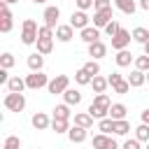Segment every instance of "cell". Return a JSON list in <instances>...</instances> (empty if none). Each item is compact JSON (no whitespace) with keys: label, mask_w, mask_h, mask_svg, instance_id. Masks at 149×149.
Masks as SVG:
<instances>
[{"label":"cell","mask_w":149,"mask_h":149,"mask_svg":"<svg viewBox=\"0 0 149 149\" xmlns=\"http://www.w3.org/2000/svg\"><path fill=\"white\" fill-rule=\"evenodd\" d=\"M109 21H114L112 9H105V12H93V26H95V28H105Z\"/></svg>","instance_id":"obj_10"},{"label":"cell","mask_w":149,"mask_h":149,"mask_svg":"<svg viewBox=\"0 0 149 149\" xmlns=\"http://www.w3.org/2000/svg\"><path fill=\"white\" fill-rule=\"evenodd\" d=\"M147 149H149V142H147Z\"/></svg>","instance_id":"obj_52"},{"label":"cell","mask_w":149,"mask_h":149,"mask_svg":"<svg viewBox=\"0 0 149 149\" xmlns=\"http://www.w3.org/2000/svg\"><path fill=\"white\" fill-rule=\"evenodd\" d=\"M81 40H84L86 44L100 42V30H98L95 26H88V28H84V30H81Z\"/></svg>","instance_id":"obj_13"},{"label":"cell","mask_w":149,"mask_h":149,"mask_svg":"<svg viewBox=\"0 0 149 149\" xmlns=\"http://www.w3.org/2000/svg\"><path fill=\"white\" fill-rule=\"evenodd\" d=\"M2 102H5V107H7L9 112H23V107H26L23 93H7Z\"/></svg>","instance_id":"obj_4"},{"label":"cell","mask_w":149,"mask_h":149,"mask_svg":"<svg viewBox=\"0 0 149 149\" xmlns=\"http://www.w3.org/2000/svg\"><path fill=\"white\" fill-rule=\"evenodd\" d=\"M68 88H70V77H68V74H56V77L49 81V86H47V91H49L51 95H58V93L63 95Z\"/></svg>","instance_id":"obj_3"},{"label":"cell","mask_w":149,"mask_h":149,"mask_svg":"<svg viewBox=\"0 0 149 149\" xmlns=\"http://www.w3.org/2000/svg\"><path fill=\"white\" fill-rule=\"evenodd\" d=\"M28 68L33 70V72H42V68H44V56L42 54H30L28 56Z\"/></svg>","instance_id":"obj_15"},{"label":"cell","mask_w":149,"mask_h":149,"mask_svg":"<svg viewBox=\"0 0 149 149\" xmlns=\"http://www.w3.org/2000/svg\"><path fill=\"white\" fill-rule=\"evenodd\" d=\"M135 137H137L140 142H149V123H140V126L135 128Z\"/></svg>","instance_id":"obj_32"},{"label":"cell","mask_w":149,"mask_h":149,"mask_svg":"<svg viewBox=\"0 0 149 149\" xmlns=\"http://www.w3.org/2000/svg\"><path fill=\"white\" fill-rule=\"evenodd\" d=\"M14 63H16V58H14L12 54H2V56H0V68H5V70H9V68H12Z\"/></svg>","instance_id":"obj_36"},{"label":"cell","mask_w":149,"mask_h":149,"mask_svg":"<svg viewBox=\"0 0 149 149\" xmlns=\"http://www.w3.org/2000/svg\"><path fill=\"white\" fill-rule=\"evenodd\" d=\"M128 130H130V123H128L126 119L114 121V133H116V135H128Z\"/></svg>","instance_id":"obj_33"},{"label":"cell","mask_w":149,"mask_h":149,"mask_svg":"<svg viewBox=\"0 0 149 149\" xmlns=\"http://www.w3.org/2000/svg\"><path fill=\"white\" fill-rule=\"evenodd\" d=\"M107 81H109V86L114 88L116 84H121V81H123V77H121V72H112V74L107 77Z\"/></svg>","instance_id":"obj_41"},{"label":"cell","mask_w":149,"mask_h":149,"mask_svg":"<svg viewBox=\"0 0 149 149\" xmlns=\"http://www.w3.org/2000/svg\"><path fill=\"white\" fill-rule=\"evenodd\" d=\"M84 70H86V72H88L91 77H98V74H100V65H98V63H95L93 58L84 63Z\"/></svg>","instance_id":"obj_35"},{"label":"cell","mask_w":149,"mask_h":149,"mask_svg":"<svg viewBox=\"0 0 149 149\" xmlns=\"http://www.w3.org/2000/svg\"><path fill=\"white\" fill-rule=\"evenodd\" d=\"M91 86H93V91L95 93H105V88L109 86V81H107V77H93V81H91Z\"/></svg>","instance_id":"obj_28"},{"label":"cell","mask_w":149,"mask_h":149,"mask_svg":"<svg viewBox=\"0 0 149 149\" xmlns=\"http://www.w3.org/2000/svg\"><path fill=\"white\" fill-rule=\"evenodd\" d=\"M130 88H133V86L128 84V79H123L121 84H116V86H114V93H119V95H126V93H128Z\"/></svg>","instance_id":"obj_39"},{"label":"cell","mask_w":149,"mask_h":149,"mask_svg":"<svg viewBox=\"0 0 149 149\" xmlns=\"http://www.w3.org/2000/svg\"><path fill=\"white\" fill-rule=\"evenodd\" d=\"M70 26L77 28V30L88 28V16H86V12H72V16H70Z\"/></svg>","instance_id":"obj_11"},{"label":"cell","mask_w":149,"mask_h":149,"mask_svg":"<svg viewBox=\"0 0 149 149\" xmlns=\"http://www.w3.org/2000/svg\"><path fill=\"white\" fill-rule=\"evenodd\" d=\"M130 40H133V33H128L126 28H121L114 37H112V49H116V51H121V49H126L128 44H130Z\"/></svg>","instance_id":"obj_6"},{"label":"cell","mask_w":149,"mask_h":149,"mask_svg":"<svg viewBox=\"0 0 149 149\" xmlns=\"http://www.w3.org/2000/svg\"><path fill=\"white\" fill-rule=\"evenodd\" d=\"M63 98H65V105H79V102H81V91L68 88V91L63 93Z\"/></svg>","instance_id":"obj_25"},{"label":"cell","mask_w":149,"mask_h":149,"mask_svg":"<svg viewBox=\"0 0 149 149\" xmlns=\"http://www.w3.org/2000/svg\"><path fill=\"white\" fill-rule=\"evenodd\" d=\"M93 9H95V12H105V9H112V0H95V2H93Z\"/></svg>","instance_id":"obj_40"},{"label":"cell","mask_w":149,"mask_h":149,"mask_svg":"<svg viewBox=\"0 0 149 149\" xmlns=\"http://www.w3.org/2000/svg\"><path fill=\"white\" fill-rule=\"evenodd\" d=\"M72 37H74V28H72L70 23H63V26L56 28V40H61V42H70Z\"/></svg>","instance_id":"obj_12"},{"label":"cell","mask_w":149,"mask_h":149,"mask_svg":"<svg viewBox=\"0 0 149 149\" xmlns=\"http://www.w3.org/2000/svg\"><path fill=\"white\" fill-rule=\"evenodd\" d=\"M40 37H54V28H49V26H40Z\"/></svg>","instance_id":"obj_44"},{"label":"cell","mask_w":149,"mask_h":149,"mask_svg":"<svg viewBox=\"0 0 149 149\" xmlns=\"http://www.w3.org/2000/svg\"><path fill=\"white\" fill-rule=\"evenodd\" d=\"M74 2H77L79 12H86L88 7H93V2H95V0H74Z\"/></svg>","instance_id":"obj_42"},{"label":"cell","mask_w":149,"mask_h":149,"mask_svg":"<svg viewBox=\"0 0 149 149\" xmlns=\"http://www.w3.org/2000/svg\"><path fill=\"white\" fill-rule=\"evenodd\" d=\"M30 123H33L35 130H47V128H51V121H49V116H47L44 112H35L33 119H30Z\"/></svg>","instance_id":"obj_9"},{"label":"cell","mask_w":149,"mask_h":149,"mask_svg":"<svg viewBox=\"0 0 149 149\" xmlns=\"http://www.w3.org/2000/svg\"><path fill=\"white\" fill-rule=\"evenodd\" d=\"M142 47H144V54L149 56V42H147V44H142Z\"/></svg>","instance_id":"obj_48"},{"label":"cell","mask_w":149,"mask_h":149,"mask_svg":"<svg viewBox=\"0 0 149 149\" xmlns=\"http://www.w3.org/2000/svg\"><path fill=\"white\" fill-rule=\"evenodd\" d=\"M33 2H35V5H44L47 0H33Z\"/></svg>","instance_id":"obj_50"},{"label":"cell","mask_w":149,"mask_h":149,"mask_svg":"<svg viewBox=\"0 0 149 149\" xmlns=\"http://www.w3.org/2000/svg\"><path fill=\"white\" fill-rule=\"evenodd\" d=\"M0 16H2V19H0V30H2V33H9L14 16H12V12H9V7H7L5 2H0Z\"/></svg>","instance_id":"obj_8"},{"label":"cell","mask_w":149,"mask_h":149,"mask_svg":"<svg viewBox=\"0 0 149 149\" xmlns=\"http://www.w3.org/2000/svg\"><path fill=\"white\" fill-rule=\"evenodd\" d=\"M49 81H51V79H47L44 72H30V74L26 77V86L33 88V91H37V88H42V86H49Z\"/></svg>","instance_id":"obj_5"},{"label":"cell","mask_w":149,"mask_h":149,"mask_svg":"<svg viewBox=\"0 0 149 149\" xmlns=\"http://www.w3.org/2000/svg\"><path fill=\"white\" fill-rule=\"evenodd\" d=\"M23 88H28V86H26V79H21V77H12L7 81V91L9 93H21Z\"/></svg>","instance_id":"obj_22"},{"label":"cell","mask_w":149,"mask_h":149,"mask_svg":"<svg viewBox=\"0 0 149 149\" xmlns=\"http://www.w3.org/2000/svg\"><path fill=\"white\" fill-rule=\"evenodd\" d=\"M72 126H70V121H63V119H51V130L54 133H68Z\"/></svg>","instance_id":"obj_29"},{"label":"cell","mask_w":149,"mask_h":149,"mask_svg":"<svg viewBox=\"0 0 149 149\" xmlns=\"http://www.w3.org/2000/svg\"><path fill=\"white\" fill-rule=\"evenodd\" d=\"M119 30H121V26H119V21H109V23L105 26V33H107L109 37H114V35H116Z\"/></svg>","instance_id":"obj_38"},{"label":"cell","mask_w":149,"mask_h":149,"mask_svg":"<svg viewBox=\"0 0 149 149\" xmlns=\"http://www.w3.org/2000/svg\"><path fill=\"white\" fill-rule=\"evenodd\" d=\"M107 54V44H102V42H93V44H88V56L95 61V58H102Z\"/></svg>","instance_id":"obj_18"},{"label":"cell","mask_w":149,"mask_h":149,"mask_svg":"<svg viewBox=\"0 0 149 149\" xmlns=\"http://www.w3.org/2000/svg\"><path fill=\"white\" fill-rule=\"evenodd\" d=\"M114 61H116V65H119V68H128V65H130L135 58H133V54H130L128 49H121V51H116Z\"/></svg>","instance_id":"obj_14"},{"label":"cell","mask_w":149,"mask_h":149,"mask_svg":"<svg viewBox=\"0 0 149 149\" xmlns=\"http://www.w3.org/2000/svg\"><path fill=\"white\" fill-rule=\"evenodd\" d=\"M147 81V72H140V70H133L130 74H128V84L133 86V88H137V86H142Z\"/></svg>","instance_id":"obj_21"},{"label":"cell","mask_w":149,"mask_h":149,"mask_svg":"<svg viewBox=\"0 0 149 149\" xmlns=\"http://www.w3.org/2000/svg\"><path fill=\"white\" fill-rule=\"evenodd\" d=\"M135 70H140V72H149V56H147V54L135 58Z\"/></svg>","instance_id":"obj_34"},{"label":"cell","mask_w":149,"mask_h":149,"mask_svg":"<svg viewBox=\"0 0 149 149\" xmlns=\"http://www.w3.org/2000/svg\"><path fill=\"white\" fill-rule=\"evenodd\" d=\"M51 49H54V37H40L37 40V54L47 56V54H51Z\"/></svg>","instance_id":"obj_20"},{"label":"cell","mask_w":149,"mask_h":149,"mask_svg":"<svg viewBox=\"0 0 149 149\" xmlns=\"http://www.w3.org/2000/svg\"><path fill=\"white\" fill-rule=\"evenodd\" d=\"M114 7L121 9L123 14H135V9H137L135 0H114Z\"/></svg>","instance_id":"obj_24"},{"label":"cell","mask_w":149,"mask_h":149,"mask_svg":"<svg viewBox=\"0 0 149 149\" xmlns=\"http://www.w3.org/2000/svg\"><path fill=\"white\" fill-rule=\"evenodd\" d=\"M112 137L109 135H105V133H98V135H93V149H109L112 147Z\"/></svg>","instance_id":"obj_17"},{"label":"cell","mask_w":149,"mask_h":149,"mask_svg":"<svg viewBox=\"0 0 149 149\" xmlns=\"http://www.w3.org/2000/svg\"><path fill=\"white\" fill-rule=\"evenodd\" d=\"M126 105H121V102H114L112 107H109V119H114V121H121V119H126Z\"/></svg>","instance_id":"obj_23"},{"label":"cell","mask_w":149,"mask_h":149,"mask_svg":"<svg viewBox=\"0 0 149 149\" xmlns=\"http://www.w3.org/2000/svg\"><path fill=\"white\" fill-rule=\"evenodd\" d=\"M147 81H149V72H147Z\"/></svg>","instance_id":"obj_51"},{"label":"cell","mask_w":149,"mask_h":149,"mask_svg":"<svg viewBox=\"0 0 149 149\" xmlns=\"http://www.w3.org/2000/svg\"><path fill=\"white\" fill-rule=\"evenodd\" d=\"M68 137H70V142H72V144H79V142H84V140H86V128L72 126V128L68 130Z\"/></svg>","instance_id":"obj_16"},{"label":"cell","mask_w":149,"mask_h":149,"mask_svg":"<svg viewBox=\"0 0 149 149\" xmlns=\"http://www.w3.org/2000/svg\"><path fill=\"white\" fill-rule=\"evenodd\" d=\"M74 126H79V128H91L93 126V116L88 114V112H79V114H74Z\"/></svg>","instance_id":"obj_19"},{"label":"cell","mask_w":149,"mask_h":149,"mask_svg":"<svg viewBox=\"0 0 149 149\" xmlns=\"http://www.w3.org/2000/svg\"><path fill=\"white\" fill-rule=\"evenodd\" d=\"M142 123H149V109L142 112Z\"/></svg>","instance_id":"obj_46"},{"label":"cell","mask_w":149,"mask_h":149,"mask_svg":"<svg viewBox=\"0 0 149 149\" xmlns=\"http://www.w3.org/2000/svg\"><path fill=\"white\" fill-rule=\"evenodd\" d=\"M2 149H21V140L16 137V135H9L7 140H5V147Z\"/></svg>","instance_id":"obj_37"},{"label":"cell","mask_w":149,"mask_h":149,"mask_svg":"<svg viewBox=\"0 0 149 149\" xmlns=\"http://www.w3.org/2000/svg\"><path fill=\"white\" fill-rule=\"evenodd\" d=\"M133 40L140 42V44H147V42H149V30L142 28V26H137V28L133 30Z\"/></svg>","instance_id":"obj_30"},{"label":"cell","mask_w":149,"mask_h":149,"mask_svg":"<svg viewBox=\"0 0 149 149\" xmlns=\"http://www.w3.org/2000/svg\"><path fill=\"white\" fill-rule=\"evenodd\" d=\"M109 107H112V100H109V95L107 93H98L95 98H93V102L88 105V114L93 116V119H107L109 116Z\"/></svg>","instance_id":"obj_1"},{"label":"cell","mask_w":149,"mask_h":149,"mask_svg":"<svg viewBox=\"0 0 149 149\" xmlns=\"http://www.w3.org/2000/svg\"><path fill=\"white\" fill-rule=\"evenodd\" d=\"M9 79H12V77L7 74V70H5V68H0V84H7Z\"/></svg>","instance_id":"obj_45"},{"label":"cell","mask_w":149,"mask_h":149,"mask_svg":"<svg viewBox=\"0 0 149 149\" xmlns=\"http://www.w3.org/2000/svg\"><path fill=\"white\" fill-rule=\"evenodd\" d=\"M140 7H142V9H147V12H149V0H140Z\"/></svg>","instance_id":"obj_47"},{"label":"cell","mask_w":149,"mask_h":149,"mask_svg":"<svg viewBox=\"0 0 149 149\" xmlns=\"http://www.w3.org/2000/svg\"><path fill=\"white\" fill-rule=\"evenodd\" d=\"M98 130L100 133H105V135H109V133H114V119H100L98 121Z\"/></svg>","instance_id":"obj_31"},{"label":"cell","mask_w":149,"mask_h":149,"mask_svg":"<svg viewBox=\"0 0 149 149\" xmlns=\"http://www.w3.org/2000/svg\"><path fill=\"white\" fill-rule=\"evenodd\" d=\"M5 5H12V2H19V0H2Z\"/></svg>","instance_id":"obj_49"},{"label":"cell","mask_w":149,"mask_h":149,"mask_svg":"<svg viewBox=\"0 0 149 149\" xmlns=\"http://www.w3.org/2000/svg\"><path fill=\"white\" fill-rule=\"evenodd\" d=\"M40 40V28L33 19H26L23 21V30H21V42L23 44H37Z\"/></svg>","instance_id":"obj_2"},{"label":"cell","mask_w":149,"mask_h":149,"mask_svg":"<svg viewBox=\"0 0 149 149\" xmlns=\"http://www.w3.org/2000/svg\"><path fill=\"white\" fill-rule=\"evenodd\" d=\"M42 19H44V26H49V28H58V19H61V9H58L56 5H49V7L44 9V14H42Z\"/></svg>","instance_id":"obj_7"},{"label":"cell","mask_w":149,"mask_h":149,"mask_svg":"<svg viewBox=\"0 0 149 149\" xmlns=\"http://www.w3.org/2000/svg\"><path fill=\"white\" fill-rule=\"evenodd\" d=\"M74 81H77L79 86H86V84H91V81H93V77H91L84 68H79V70L74 72Z\"/></svg>","instance_id":"obj_27"},{"label":"cell","mask_w":149,"mask_h":149,"mask_svg":"<svg viewBox=\"0 0 149 149\" xmlns=\"http://www.w3.org/2000/svg\"><path fill=\"white\" fill-rule=\"evenodd\" d=\"M70 116H72V112H70V105H56L54 107V119H63V121H70Z\"/></svg>","instance_id":"obj_26"},{"label":"cell","mask_w":149,"mask_h":149,"mask_svg":"<svg viewBox=\"0 0 149 149\" xmlns=\"http://www.w3.org/2000/svg\"><path fill=\"white\" fill-rule=\"evenodd\" d=\"M121 149H140V140H137V137H133V140H126Z\"/></svg>","instance_id":"obj_43"}]
</instances>
